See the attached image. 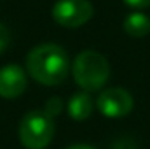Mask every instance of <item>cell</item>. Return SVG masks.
<instances>
[{
    "mask_svg": "<svg viewBox=\"0 0 150 149\" xmlns=\"http://www.w3.org/2000/svg\"><path fill=\"white\" fill-rule=\"evenodd\" d=\"M96 105L107 117H124L133 111V97L124 88H108L98 97Z\"/></svg>",
    "mask_w": 150,
    "mask_h": 149,
    "instance_id": "cell-5",
    "label": "cell"
},
{
    "mask_svg": "<svg viewBox=\"0 0 150 149\" xmlns=\"http://www.w3.org/2000/svg\"><path fill=\"white\" fill-rule=\"evenodd\" d=\"M54 137V121L42 111L28 112L19 125V139L26 149H44Z\"/></svg>",
    "mask_w": 150,
    "mask_h": 149,
    "instance_id": "cell-3",
    "label": "cell"
},
{
    "mask_svg": "<svg viewBox=\"0 0 150 149\" xmlns=\"http://www.w3.org/2000/svg\"><path fill=\"white\" fill-rule=\"evenodd\" d=\"M129 7H134V9H145L150 5V0H124Z\"/></svg>",
    "mask_w": 150,
    "mask_h": 149,
    "instance_id": "cell-11",
    "label": "cell"
},
{
    "mask_svg": "<svg viewBox=\"0 0 150 149\" xmlns=\"http://www.w3.org/2000/svg\"><path fill=\"white\" fill-rule=\"evenodd\" d=\"M93 98L89 97V93L86 91H80V93H75L74 97L68 100V114L74 117L75 121H84L91 116L93 112Z\"/></svg>",
    "mask_w": 150,
    "mask_h": 149,
    "instance_id": "cell-7",
    "label": "cell"
},
{
    "mask_svg": "<svg viewBox=\"0 0 150 149\" xmlns=\"http://www.w3.org/2000/svg\"><path fill=\"white\" fill-rule=\"evenodd\" d=\"M61 111H63V102H61V98H58V97L49 98V100H47V104H45V107H44V112H45L49 117L58 116Z\"/></svg>",
    "mask_w": 150,
    "mask_h": 149,
    "instance_id": "cell-9",
    "label": "cell"
},
{
    "mask_svg": "<svg viewBox=\"0 0 150 149\" xmlns=\"http://www.w3.org/2000/svg\"><path fill=\"white\" fill-rule=\"evenodd\" d=\"M93 4L89 0H58L52 5V18L58 25L75 28L93 18Z\"/></svg>",
    "mask_w": 150,
    "mask_h": 149,
    "instance_id": "cell-4",
    "label": "cell"
},
{
    "mask_svg": "<svg viewBox=\"0 0 150 149\" xmlns=\"http://www.w3.org/2000/svg\"><path fill=\"white\" fill-rule=\"evenodd\" d=\"M124 30L131 37H143L150 32V18L143 12H131L124 19Z\"/></svg>",
    "mask_w": 150,
    "mask_h": 149,
    "instance_id": "cell-8",
    "label": "cell"
},
{
    "mask_svg": "<svg viewBox=\"0 0 150 149\" xmlns=\"http://www.w3.org/2000/svg\"><path fill=\"white\" fill-rule=\"evenodd\" d=\"M9 42H11V34H9V30H7V27L0 23V54L7 49Z\"/></svg>",
    "mask_w": 150,
    "mask_h": 149,
    "instance_id": "cell-10",
    "label": "cell"
},
{
    "mask_svg": "<svg viewBox=\"0 0 150 149\" xmlns=\"http://www.w3.org/2000/svg\"><path fill=\"white\" fill-rule=\"evenodd\" d=\"M68 149H94L93 146H87V144H75V146H72V148Z\"/></svg>",
    "mask_w": 150,
    "mask_h": 149,
    "instance_id": "cell-12",
    "label": "cell"
},
{
    "mask_svg": "<svg viewBox=\"0 0 150 149\" xmlns=\"http://www.w3.org/2000/svg\"><path fill=\"white\" fill-rule=\"evenodd\" d=\"M26 70L40 84H61L70 70L68 53L58 44H40L28 53Z\"/></svg>",
    "mask_w": 150,
    "mask_h": 149,
    "instance_id": "cell-1",
    "label": "cell"
},
{
    "mask_svg": "<svg viewBox=\"0 0 150 149\" xmlns=\"http://www.w3.org/2000/svg\"><path fill=\"white\" fill-rule=\"evenodd\" d=\"M72 74L75 82L84 91H96L108 81L110 65L103 54L87 49L77 54L72 65Z\"/></svg>",
    "mask_w": 150,
    "mask_h": 149,
    "instance_id": "cell-2",
    "label": "cell"
},
{
    "mask_svg": "<svg viewBox=\"0 0 150 149\" xmlns=\"http://www.w3.org/2000/svg\"><path fill=\"white\" fill-rule=\"evenodd\" d=\"M26 90V72L16 65H5L0 69V97L16 98Z\"/></svg>",
    "mask_w": 150,
    "mask_h": 149,
    "instance_id": "cell-6",
    "label": "cell"
}]
</instances>
